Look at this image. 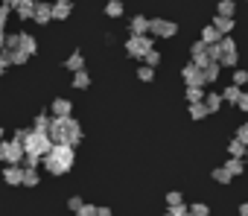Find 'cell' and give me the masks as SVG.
<instances>
[{
    "label": "cell",
    "instance_id": "5",
    "mask_svg": "<svg viewBox=\"0 0 248 216\" xmlns=\"http://www.w3.org/2000/svg\"><path fill=\"white\" fill-rule=\"evenodd\" d=\"M0 149H3V161H6V164H24V155H27L24 143H18V140H3V143H0Z\"/></svg>",
    "mask_w": 248,
    "mask_h": 216
},
{
    "label": "cell",
    "instance_id": "54",
    "mask_svg": "<svg viewBox=\"0 0 248 216\" xmlns=\"http://www.w3.org/2000/svg\"><path fill=\"white\" fill-rule=\"evenodd\" d=\"M59 3H70V0H59Z\"/></svg>",
    "mask_w": 248,
    "mask_h": 216
},
{
    "label": "cell",
    "instance_id": "33",
    "mask_svg": "<svg viewBox=\"0 0 248 216\" xmlns=\"http://www.w3.org/2000/svg\"><path fill=\"white\" fill-rule=\"evenodd\" d=\"M213 181H219V184H231V181H233V175H231L225 167H216V170H213Z\"/></svg>",
    "mask_w": 248,
    "mask_h": 216
},
{
    "label": "cell",
    "instance_id": "19",
    "mask_svg": "<svg viewBox=\"0 0 248 216\" xmlns=\"http://www.w3.org/2000/svg\"><path fill=\"white\" fill-rule=\"evenodd\" d=\"M213 27H216L222 35H228V32L233 30V18H228V15H213Z\"/></svg>",
    "mask_w": 248,
    "mask_h": 216
},
{
    "label": "cell",
    "instance_id": "56",
    "mask_svg": "<svg viewBox=\"0 0 248 216\" xmlns=\"http://www.w3.org/2000/svg\"><path fill=\"white\" fill-rule=\"evenodd\" d=\"M187 216H196V213H187Z\"/></svg>",
    "mask_w": 248,
    "mask_h": 216
},
{
    "label": "cell",
    "instance_id": "15",
    "mask_svg": "<svg viewBox=\"0 0 248 216\" xmlns=\"http://www.w3.org/2000/svg\"><path fill=\"white\" fill-rule=\"evenodd\" d=\"M202 73H204V85H213V82L219 79V73H222V64L210 59V62H207V64L202 67Z\"/></svg>",
    "mask_w": 248,
    "mask_h": 216
},
{
    "label": "cell",
    "instance_id": "46",
    "mask_svg": "<svg viewBox=\"0 0 248 216\" xmlns=\"http://www.w3.org/2000/svg\"><path fill=\"white\" fill-rule=\"evenodd\" d=\"M27 135H30V129H18V132L12 135V140H18V143H24V140H27Z\"/></svg>",
    "mask_w": 248,
    "mask_h": 216
},
{
    "label": "cell",
    "instance_id": "58",
    "mask_svg": "<svg viewBox=\"0 0 248 216\" xmlns=\"http://www.w3.org/2000/svg\"><path fill=\"white\" fill-rule=\"evenodd\" d=\"M67 216H76V213H67Z\"/></svg>",
    "mask_w": 248,
    "mask_h": 216
},
{
    "label": "cell",
    "instance_id": "18",
    "mask_svg": "<svg viewBox=\"0 0 248 216\" xmlns=\"http://www.w3.org/2000/svg\"><path fill=\"white\" fill-rule=\"evenodd\" d=\"M70 12H73V3H53V21H67L70 18Z\"/></svg>",
    "mask_w": 248,
    "mask_h": 216
},
{
    "label": "cell",
    "instance_id": "14",
    "mask_svg": "<svg viewBox=\"0 0 248 216\" xmlns=\"http://www.w3.org/2000/svg\"><path fill=\"white\" fill-rule=\"evenodd\" d=\"M15 15L21 21H32L35 18V0H21V3L15 6Z\"/></svg>",
    "mask_w": 248,
    "mask_h": 216
},
{
    "label": "cell",
    "instance_id": "12",
    "mask_svg": "<svg viewBox=\"0 0 248 216\" xmlns=\"http://www.w3.org/2000/svg\"><path fill=\"white\" fill-rule=\"evenodd\" d=\"M149 27H152V21H149L146 15H135V18L129 21V32H132V35H146Z\"/></svg>",
    "mask_w": 248,
    "mask_h": 216
},
{
    "label": "cell",
    "instance_id": "31",
    "mask_svg": "<svg viewBox=\"0 0 248 216\" xmlns=\"http://www.w3.org/2000/svg\"><path fill=\"white\" fill-rule=\"evenodd\" d=\"M187 102H204V88L190 85V88H187Z\"/></svg>",
    "mask_w": 248,
    "mask_h": 216
},
{
    "label": "cell",
    "instance_id": "30",
    "mask_svg": "<svg viewBox=\"0 0 248 216\" xmlns=\"http://www.w3.org/2000/svg\"><path fill=\"white\" fill-rule=\"evenodd\" d=\"M38 170H32V167H24V187H38Z\"/></svg>",
    "mask_w": 248,
    "mask_h": 216
},
{
    "label": "cell",
    "instance_id": "55",
    "mask_svg": "<svg viewBox=\"0 0 248 216\" xmlns=\"http://www.w3.org/2000/svg\"><path fill=\"white\" fill-rule=\"evenodd\" d=\"M161 216H172V213H161Z\"/></svg>",
    "mask_w": 248,
    "mask_h": 216
},
{
    "label": "cell",
    "instance_id": "35",
    "mask_svg": "<svg viewBox=\"0 0 248 216\" xmlns=\"http://www.w3.org/2000/svg\"><path fill=\"white\" fill-rule=\"evenodd\" d=\"M233 85H248V70H242V67H233V79H231Z\"/></svg>",
    "mask_w": 248,
    "mask_h": 216
},
{
    "label": "cell",
    "instance_id": "28",
    "mask_svg": "<svg viewBox=\"0 0 248 216\" xmlns=\"http://www.w3.org/2000/svg\"><path fill=\"white\" fill-rule=\"evenodd\" d=\"M50 123H53V117H50L47 111H41V114H35L32 129H38V132H50Z\"/></svg>",
    "mask_w": 248,
    "mask_h": 216
},
{
    "label": "cell",
    "instance_id": "10",
    "mask_svg": "<svg viewBox=\"0 0 248 216\" xmlns=\"http://www.w3.org/2000/svg\"><path fill=\"white\" fill-rule=\"evenodd\" d=\"M3 181L12 184V187L24 184V167H21V164H6V170H3Z\"/></svg>",
    "mask_w": 248,
    "mask_h": 216
},
{
    "label": "cell",
    "instance_id": "45",
    "mask_svg": "<svg viewBox=\"0 0 248 216\" xmlns=\"http://www.w3.org/2000/svg\"><path fill=\"white\" fill-rule=\"evenodd\" d=\"M6 21H9V6L0 3V27H6Z\"/></svg>",
    "mask_w": 248,
    "mask_h": 216
},
{
    "label": "cell",
    "instance_id": "47",
    "mask_svg": "<svg viewBox=\"0 0 248 216\" xmlns=\"http://www.w3.org/2000/svg\"><path fill=\"white\" fill-rule=\"evenodd\" d=\"M3 47H6V30L0 27V56H3Z\"/></svg>",
    "mask_w": 248,
    "mask_h": 216
},
{
    "label": "cell",
    "instance_id": "50",
    "mask_svg": "<svg viewBox=\"0 0 248 216\" xmlns=\"http://www.w3.org/2000/svg\"><path fill=\"white\" fill-rule=\"evenodd\" d=\"M6 67H9V64H6V59L0 56V76H3V70H6Z\"/></svg>",
    "mask_w": 248,
    "mask_h": 216
},
{
    "label": "cell",
    "instance_id": "44",
    "mask_svg": "<svg viewBox=\"0 0 248 216\" xmlns=\"http://www.w3.org/2000/svg\"><path fill=\"white\" fill-rule=\"evenodd\" d=\"M236 108H239V111H245V114H248V91H242V96H239Z\"/></svg>",
    "mask_w": 248,
    "mask_h": 216
},
{
    "label": "cell",
    "instance_id": "21",
    "mask_svg": "<svg viewBox=\"0 0 248 216\" xmlns=\"http://www.w3.org/2000/svg\"><path fill=\"white\" fill-rule=\"evenodd\" d=\"M216 15L233 18V15H236V0H219V3H216Z\"/></svg>",
    "mask_w": 248,
    "mask_h": 216
},
{
    "label": "cell",
    "instance_id": "17",
    "mask_svg": "<svg viewBox=\"0 0 248 216\" xmlns=\"http://www.w3.org/2000/svg\"><path fill=\"white\" fill-rule=\"evenodd\" d=\"M32 21L50 24V21H53V6H50V3H35V18H32Z\"/></svg>",
    "mask_w": 248,
    "mask_h": 216
},
{
    "label": "cell",
    "instance_id": "23",
    "mask_svg": "<svg viewBox=\"0 0 248 216\" xmlns=\"http://www.w3.org/2000/svg\"><path fill=\"white\" fill-rule=\"evenodd\" d=\"M202 41H207V44H216V41H222V32H219L213 24H207V27L202 30Z\"/></svg>",
    "mask_w": 248,
    "mask_h": 216
},
{
    "label": "cell",
    "instance_id": "13",
    "mask_svg": "<svg viewBox=\"0 0 248 216\" xmlns=\"http://www.w3.org/2000/svg\"><path fill=\"white\" fill-rule=\"evenodd\" d=\"M50 111H53V117H70V111H73V102H70V99H64V96H59V99H53Z\"/></svg>",
    "mask_w": 248,
    "mask_h": 216
},
{
    "label": "cell",
    "instance_id": "1",
    "mask_svg": "<svg viewBox=\"0 0 248 216\" xmlns=\"http://www.w3.org/2000/svg\"><path fill=\"white\" fill-rule=\"evenodd\" d=\"M50 138H53V143L79 146V143H82V126H79L73 117H53V123H50Z\"/></svg>",
    "mask_w": 248,
    "mask_h": 216
},
{
    "label": "cell",
    "instance_id": "29",
    "mask_svg": "<svg viewBox=\"0 0 248 216\" xmlns=\"http://www.w3.org/2000/svg\"><path fill=\"white\" fill-rule=\"evenodd\" d=\"M88 85H91V76L85 73V67H82V70H76V73H73V88H79V91H85Z\"/></svg>",
    "mask_w": 248,
    "mask_h": 216
},
{
    "label": "cell",
    "instance_id": "2",
    "mask_svg": "<svg viewBox=\"0 0 248 216\" xmlns=\"http://www.w3.org/2000/svg\"><path fill=\"white\" fill-rule=\"evenodd\" d=\"M73 149H76V146L53 143V149L44 155V167H47V172H53V175H64V172H70V167H73V161H76Z\"/></svg>",
    "mask_w": 248,
    "mask_h": 216
},
{
    "label": "cell",
    "instance_id": "27",
    "mask_svg": "<svg viewBox=\"0 0 248 216\" xmlns=\"http://www.w3.org/2000/svg\"><path fill=\"white\" fill-rule=\"evenodd\" d=\"M3 59H6V64H24L30 56H24L21 50H3Z\"/></svg>",
    "mask_w": 248,
    "mask_h": 216
},
{
    "label": "cell",
    "instance_id": "38",
    "mask_svg": "<svg viewBox=\"0 0 248 216\" xmlns=\"http://www.w3.org/2000/svg\"><path fill=\"white\" fill-rule=\"evenodd\" d=\"M190 213H196V216H210V207L202 204V201H196V204H190Z\"/></svg>",
    "mask_w": 248,
    "mask_h": 216
},
{
    "label": "cell",
    "instance_id": "8",
    "mask_svg": "<svg viewBox=\"0 0 248 216\" xmlns=\"http://www.w3.org/2000/svg\"><path fill=\"white\" fill-rule=\"evenodd\" d=\"M181 79H184V85H187V88H190V85L204 88V73H202V67H199L196 62H187V64L181 67Z\"/></svg>",
    "mask_w": 248,
    "mask_h": 216
},
{
    "label": "cell",
    "instance_id": "6",
    "mask_svg": "<svg viewBox=\"0 0 248 216\" xmlns=\"http://www.w3.org/2000/svg\"><path fill=\"white\" fill-rule=\"evenodd\" d=\"M149 32H152L155 38H175V35H178V24H175V21L155 18V21H152V27H149Z\"/></svg>",
    "mask_w": 248,
    "mask_h": 216
},
{
    "label": "cell",
    "instance_id": "42",
    "mask_svg": "<svg viewBox=\"0 0 248 216\" xmlns=\"http://www.w3.org/2000/svg\"><path fill=\"white\" fill-rule=\"evenodd\" d=\"M207 53H210V59H213V62H219V59H222V44H219V41H216V44H210V50H207Z\"/></svg>",
    "mask_w": 248,
    "mask_h": 216
},
{
    "label": "cell",
    "instance_id": "48",
    "mask_svg": "<svg viewBox=\"0 0 248 216\" xmlns=\"http://www.w3.org/2000/svg\"><path fill=\"white\" fill-rule=\"evenodd\" d=\"M96 216H114V213H111V207H99V213H96Z\"/></svg>",
    "mask_w": 248,
    "mask_h": 216
},
{
    "label": "cell",
    "instance_id": "40",
    "mask_svg": "<svg viewBox=\"0 0 248 216\" xmlns=\"http://www.w3.org/2000/svg\"><path fill=\"white\" fill-rule=\"evenodd\" d=\"M82 204H85V201H82L79 196H70V199H67V210H70V213H79Z\"/></svg>",
    "mask_w": 248,
    "mask_h": 216
},
{
    "label": "cell",
    "instance_id": "11",
    "mask_svg": "<svg viewBox=\"0 0 248 216\" xmlns=\"http://www.w3.org/2000/svg\"><path fill=\"white\" fill-rule=\"evenodd\" d=\"M18 50L24 53V56H35L38 53V41H35V35H30V32H18Z\"/></svg>",
    "mask_w": 248,
    "mask_h": 216
},
{
    "label": "cell",
    "instance_id": "25",
    "mask_svg": "<svg viewBox=\"0 0 248 216\" xmlns=\"http://www.w3.org/2000/svg\"><path fill=\"white\" fill-rule=\"evenodd\" d=\"M245 149H248V146H245L239 138H233V140L228 143V155H231V158H245Z\"/></svg>",
    "mask_w": 248,
    "mask_h": 216
},
{
    "label": "cell",
    "instance_id": "52",
    "mask_svg": "<svg viewBox=\"0 0 248 216\" xmlns=\"http://www.w3.org/2000/svg\"><path fill=\"white\" fill-rule=\"evenodd\" d=\"M0 143H3V129H0Z\"/></svg>",
    "mask_w": 248,
    "mask_h": 216
},
{
    "label": "cell",
    "instance_id": "37",
    "mask_svg": "<svg viewBox=\"0 0 248 216\" xmlns=\"http://www.w3.org/2000/svg\"><path fill=\"white\" fill-rule=\"evenodd\" d=\"M164 201H167V204H170V207H172V204H181V201H184V196H181V193H178V190H170V193H167V199H164Z\"/></svg>",
    "mask_w": 248,
    "mask_h": 216
},
{
    "label": "cell",
    "instance_id": "39",
    "mask_svg": "<svg viewBox=\"0 0 248 216\" xmlns=\"http://www.w3.org/2000/svg\"><path fill=\"white\" fill-rule=\"evenodd\" d=\"M96 213H99V207H96V204H88V201H85V204L79 207V213H76V216H96Z\"/></svg>",
    "mask_w": 248,
    "mask_h": 216
},
{
    "label": "cell",
    "instance_id": "49",
    "mask_svg": "<svg viewBox=\"0 0 248 216\" xmlns=\"http://www.w3.org/2000/svg\"><path fill=\"white\" fill-rule=\"evenodd\" d=\"M239 216H248V201H242V204H239Z\"/></svg>",
    "mask_w": 248,
    "mask_h": 216
},
{
    "label": "cell",
    "instance_id": "20",
    "mask_svg": "<svg viewBox=\"0 0 248 216\" xmlns=\"http://www.w3.org/2000/svg\"><path fill=\"white\" fill-rule=\"evenodd\" d=\"M239 96H242V88H239V85H233V82L222 91V99H225V102H231V105H236V102H239Z\"/></svg>",
    "mask_w": 248,
    "mask_h": 216
},
{
    "label": "cell",
    "instance_id": "22",
    "mask_svg": "<svg viewBox=\"0 0 248 216\" xmlns=\"http://www.w3.org/2000/svg\"><path fill=\"white\" fill-rule=\"evenodd\" d=\"M222 102H225V99H222V93H216V91L204 93V105L210 108V114H213V111H219V108H222Z\"/></svg>",
    "mask_w": 248,
    "mask_h": 216
},
{
    "label": "cell",
    "instance_id": "16",
    "mask_svg": "<svg viewBox=\"0 0 248 216\" xmlns=\"http://www.w3.org/2000/svg\"><path fill=\"white\" fill-rule=\"evenodd\" d=\"M187 114H190V120H204L207 114H210V108L204 105V102H190V108H187Z\"/></svg>",
    "mask_w": 248,
    "mask_h": 216
},
{
    "label": "cell",
    "instance_id": "26",
    "mask_svg": "<svg viewBox=\"0 0 248 216\" xmlns=\"http://www.w3.org/2000/svg\"><path fill=\"white\" fill-rule=\"evenodd\" d=\"M225 170H228V172L236 178V175H242V170H245V161H242V158H228V161H225Z\"/></svg>",
    "mask_w": 248,
    "mask_h": 216
},
{
    "label": "cell",
    "instance_id": "32",
    "mask_svg": "<svg viewBox=\"0 0 248 216\" xmlns=\"http://www.w3.org/2000/svg\"><path fill=\"white\" fill-rule=\"evenodd\" d=\"M105 15L108 18H120L123 15V3H120V0H108V3H105Z\"/></svg>",
    "mask_w": 248,
    "mask_h": 216
},
{
    "label": "cell",
    "instance_id": "24",
    "mask_svg": "<svg viewBox=\"0 0 248 216\" xmlns=\"http://www.w3.org/2000/svg\"><path fill=\"white\" fill-rule=\"evenodd\" d=\"M64 67H67V70H73V73H76V70H82V67H85V56H82V53H70V56H67V62H64Z\"/></svg>",
    "mask_w": 248,
    "mask_h": 216
},
{
    "label": "cell",
    "instance_id": "53",
    "mask_svg": "<svg viewBox=\"0 0 248 216\" xmlns=\"http://www.w3.org/2000/svg\"><path fill=\"white\" fill-rule=\"evenodd\" d=\"M0 161H3V149H0Z\"/></svg>",
    "mask_w": 248,
    "mask_h": 216
},
{
    "label": "cell",
    "instance_id": "9",
    "mask_svg": "<svg viewBox=\"0 0 248 216\" xmlns=\"http://www.w3.org/2000/svg\"><path fill=\"white\" fill-rule=\"evenodd\" d=\"M207 50H210V44H207V41H202V38H199V41H193V44H190V62H196L199 67H204V64L210 62V53H207Z\"/></svg>",
    "mask_w": 248,
    "mask_h": 216
},
{
    "label": "cell",
    "instance_id": "34",
    "mask_svg": "<svg viewBox=\"0 0 248 216\" xmlns=\"http://www.w3.org/2000/svg\"><path fill=\"white\" fill-rule=\"evenodd\" d=\"M138 79H140V82H152V79H155V67H152V64L138 67Z\"/></svg>",
    "mask_w": 248,
    "mask_h": 216
},
{
    "label": "cell",
    "instance_id": "43",
    "mask_svg": "<svg viewBox=\"0 0 248 216\" xmlns=\"http://www.w3.org/2000/svg\"><path fill=\"white\" fill-rule=\"evenodd\" d=\"M236 138H239V140H242V143L248 146V120H245V123H242V126L236 129Z\"/></svg>",
    "mask_w": 248,
    "mask_h": 216
},
{
    "label": "cell",
    "instance_id": "4",
    "mask_svg": "<svg viewBox=\"0 0 248 216\" xmlns=\"http://www.w3.org/2000/svg\"><path fill=\"white\" fill-rule=\"evenodd\" d=\"M155 47V35L152 32H146V35H132V38H126V53L132 56V59H138V62H143V56L149 53Z\"/></svg>",
    "mask_w": 248,
    "mask_h": 216
},
{
    "label": "cell",
    "instance_id": "57",
    "mask_svg": "<svg viewBox=\"0 0 248 216\" xmlns=\"http://www.w3.org/2000/svg\"><path fill=\"white\" fill-rule=\"evenodd\" d=\"M245 158H248V149H245Z\"/></svg>",
    "mask_w": 248,
    "mask_h": 216
},
{
    "label": "cell",
    "instance_id": "3",
    "mask_svg": "<svg viewBox=\"0 0 248 216\" xmlns=\"http://www.w3.org/2000/svg\"><path fill=\"white\" fill-rule=\"evenodd\" d=\"M24 149L32 152V155H41V158H44V155L53 149V138H50V132L30 129V135H27V140H24Z\"/></svg>",
    "mask_w": 248,
    "mask_h": 216
},
{
    "label": "cell",
    "instance_id": "7",
    "mask_svg": "<svg viewBox=\"0 0 248 216\" xmlns=\"http://www.w3.org/2000/svg\"><path fill=\"white\" fill-rule=\"evenodd\" d=\"M219 44H222V59H219V64L233 70V67H236V62H239V53H236L233 38H225V35H222V41H219Z\"/></svg>",
    "mask_w": 248,
    "mask_h": 216
},
{
    "label": "cell",
    "instance_id": "51",
    "mask_svg": "<svg viewBox=\"0 0 248 216\" xmlns=\"http://www.w3.org/2000/svg\"><path fill=\"white\" fill-rule=\"evenodd\" d=\"M0 3H6V6H18L21 0H0Z\"/></svg>",
    "mask_w": 248,
    "mask_h": 216
},
{
    "label": "cell",
    "instance_id": "36",
    "mask_svg": "<svg viewBox=\"0 0 248 216\" xmlns=\"http://www.w3.org/2000/svg\"><path fill=\"white\" fill-rule=\"evenodd\" d=\"M143 62H146V64H152V67H158V64H161V53H158V50L152 47V50H149V53L143 56Z\"/></svg>",
    "mask_w": 248,
    "mask_h": 216
},
{
    "label": "cell",
    "instance_id": "41",
    "mask_svg": "<svg viewBox=\"0 0 248 216\" xmlns=\"http://www.w3.org/2000/svg\"><path fill=\"white\" fill-rule=\"evenodd\" d=\"M170 213H172V216H187V213H190V207L181 201V204H172V207H170Z\"/></svg>",
    "mask_w": 248,
    "mask_h": 216
}]
</instances>
